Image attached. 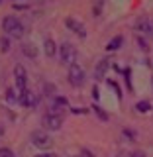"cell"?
<instances>
[{"label":"cell","instance_id":"21","mask_svg":"<svg viewBox=\"0 0 153 157\" xmlns=\"http://www.w3.org/2000/svg\"><path fill=\"white\" fill-rule=\"evenodd\" d=\"M36 157H55L53 153H39V155H36Z\"/></svg>","mask_w":153,"mask_h":157},{"label":"cell","instance_id":"23","mask_svg":"<svg viewBox=\"0 0 153 157\" xmlns=\"http://www.w3.org/2000/svg\"><path fill=\"white\" fill-rule=\"evenodd\" d=\"M14 2H16V0H14Z\"/></svg>","mask_w":153,"mask_h":157},{"label":"cell","instance_id":"13","mask_svg":"<svg viewBox=\"0 0 153 157\" xmlns=\"http://www.w3.org/2000/svg\"><path fill=\"white\" fill-rule=\"evenodd\" d=\"M22 49H24V55H28V57H36L37 55V49H36L33 43H24Z\"/></svg>","mask_w":153,"mask_h":157},{"label":"cell","instance_id":"3","mask_svg":"<svg viewBox=\"0 0 153 157\" xmlns=\"http://www.w3.org/2000/svg\"><path fill=\"white\" fill-rule=\"evenodd\" d=\"M59 57H61V63L71 67L73 63H77V49L71 45V43H61L59 47Z\"/></svg>","mask_w":153,"mask_h":157},{"label":"cell","instance_id":"24","mask_svg":"<svg viewBox=\"0 0 153 157\" xmlns=\"http://www.w3.org/2000/svg\"><path fill=\"white\" fill-rule=\"evenodd\" d=\"M0 2H2V0H0Z\"/></svg>","mask_w":153,"mask_h":157},{"label":"cell","instance_id":"12","mask_svg":"<svg viewBox=\"0 0 153 157\" xmlns=\"http://www.w3.org/2000/svg\"><path fill=\"white\" fill-rule=\"evenodd\" d=\"M122 43H124V37H122V36H118V37H114L110 43H108L106 49H108V51H116V49H120Z\"/></svg>","mask_w":153,"mask_h":157},{"label":"cell","instance_id":"18","mask_svg":"<svg viewBox=\"0 0 153 157\" xmlns=\"http://www.w3.org/2000/svg\"><path fill=\"white\" fill-rule=\"evenodd\" d=\"M0 47H2V53H6V51H8L10 43H8V39H6V37H4V39H0Z\"/></svg>","mask_w":153,"mask_h":157},{"label":"cell","instance_id":"10","mask_svg":"<svg viewBox=\"0 0 153 157\" xmlns=\"http://www.w3.org/2000/svg\"><path fill=\"white\" fill-rule=\"evenodd\" d=\"M20 102H22L24 106H36L37 104V96L33 94V92L26 90L24 94H20Z\"/></svg>","mask_w":153,"mask_h":157},{"label":"cell","instance_id":"22","mask_svg":"<svg viewBox=\"0 0 153 157\" xmlns=\"http://www.w3.org/2000/svg\"><path fill=\"white\" fill-rule=\"evenodd\" d=\"M96 2H98V8H100V4H102V2H104V0H96Z\"/></svg>","mask_w":153,"mask_h":157},{"label":"cell","instance_id":"9","mask_svg":"<svg viewBox=\"0 0 153 157\" xmlns=\"http://www.w3.org/2000/svg\"><path fill=\"white\" fill-rule=\"evenodd\" d=\"M108 67H110V61H108L106 57L98 61V65H96V69H94V78H96V81H102V78L106 77Z\"/></svg>","mask_w":153,"mask_h":157},{"label":"cell","instance_id":"20","mask_svg":"<svg viewBox=\"0 0 153 157\" xmlns=\"http://www.w3.org/2000/svg\"><path fill=\"white\" fill-rule=\"evenodd\" d=\"M78 157H94V155H92V153H88L86 149H82V151H81V155H78Z\"/></svg>","mask_w":153,"mask_h":157},{"label":"cell","instance_id":"4","mask_svg":"<svg viewBox=\"0 0 153 157\" xmlns=\"http://www.w3.org/2000/svg\"><path fill=\"white\" fill-rule=\"evenodd\" d=\"M69 82H71V86H82V82H85V69L78 63H73L69 67Z\"/></svg>","mask_w":153,"mask_h":157},{"label":"cell","instance_id":"8","mask_svg":"<svg viewBox=\"0 0 153 157\" xmlns=\"http://www.w3.org/2000/svg\"><path fill=\"white\" fill-rule=\"evenodd\" d=\"M134 28H136L140 33H153V22H149L147 18H140V20H136Z\"/></svg>","mask_w":153,"mask_h":157},{"label":"cell","instance_id":"7","mask_svg":"<svg viewBox=\"0 0 153 157\" xmlns=\"http://www.w3.org/2000/svg\"><path fill=\"white\" fill-rule=\"evenodd\" d=\"M65 24H67V28L71 29V32H75L81 39L86 37V28H85L82 22H78V20H75V18H65Z\"/></svg>","mask_w":153,"mask_h":157},{"label":"cell","instance_id":"14","mask_svg":"<svg viewBox=\"0 0 153 157\" xmlns=\"http://www.w3.org/2000/svg\"><path fill=\"white\" fill-rule=\"evenodd\" d=\"M136 110L137 112H149L151 110V104L147 100H141V102H137V104H136Z\"/></svg>","mask_w":153,"mask_h":157},{"label":"cell","instance_id":"16","mask_svg":"<svg viewBox=\"0 0 153 157\" xmlns=\"http://www.w3.org/2000/svg\"><path fill=\"white\" fill-rule=\"evenodd\" d=\"M0 157H16V155H14V151L8 149V147H0Z\"/></svg>","mask_w":153,"mask_h":157},{"label":"cell","instance_id":"17","mask_svg":"<svg viewBox=\"0 0 153 157\" xmlns=\"http://www.w3.org/2000/svg\"><path fill=\"white\" fill-rule=\"evenodd\" d=\"M124 157H145L143 151H140V149H136V151H130V153H126Z\"/></svg>","mask_w":153,"mask_h":157},{"label":"cell","instance_id":"1","mask_svg":"<svg viewBox=\"0 0 153 157\" xmlns=\"http://www.w3.org/2000/svg\"><path fill=\"white\" fill-rule=\"evenodd\" d=\"M2 28H4V32H6L8 36H12V37H22L24 33H26V28H24L22 22H20L18 18H14V16H6V18H4Z\"/></svg>","mask_w":153,"mask_h":157},{"label":"cell","instance_id":"15","mask_svg":"<svg viewBox=\"0 0 153 157\" xmlns=\"http://www.w3.org/2000/svg\"><path fill=\"white\" fill-rule=\"evenodd\" d=\"M92 112H96V116L100 118V120H108V114H106L104 110H102L100 106H92Z\"/></svg>","mask_w":153,"mask_h":157},{"label":"cell","instance_id":"2","mask_svg":"<svg viewBox=\"0 0 153 157\" xmlns=\"http://www.w3.org/2000/svg\"><path fill=\"white\" fill-rule=\"evenodd\" d=\"M32 144L39 147V149H49V147L53 145V137L47 134L45 130H36V132H32Z\"/></svg>","mask_w":153,"mask_h":157},{"label":"cell","instance_id":"11","mask_svg":"<svg viewBox=\"0 0 153 157\" xmlns=\"http://www.w3.org/2000/svg\"><path fill=\"white\" fill-rule=\"evenodd\" d=\"M43 49H45V55L47 57H53L57 53V45H55V41H53L51 37H45V39H43Z\"/></svg>","mask_w":153,"mask_h":157},{"label":"cell","instance_id":"6","mask_svg":"<svg viewBox=\"0 0 153 157\" xmlns=\"http://www.w3.org/2000/svg\"><path fill=\"white\" fill-rule=\"evenodd\" d=\"M14 75H16V86L20 90V94H24V92L28 90V75H26V69L22 65H16L14 69Z\"/></svg>","mask_w":153,"mask_h":157},{"label":"cell","instance_id":"19","mask_svg":"<svg viewBox=\"0 0 153 157\" xmlns=\"http://www.w3.org/2000/svg\"><path fill=\"white\" fill-rule=\"evenodd\" d=\"M12 4H14V8H20V10L29 8V2H12Z\"/></svg>","mask_w":153,"mask_h":157},{"label":"cell","instance_id":"5","mask_svg":"<svg viewBox=\"0 0 153 157\" xmlns=\"http://www.w3.org/2000/svg\"><path fill=\"white\" fill-rule=\"evenodd\" d=\"M41 124L45 130H61V126H63V116H59V114H47L41 118Z\"/></svg>","mask_w":153,"mask_h":157}]
</instances>
